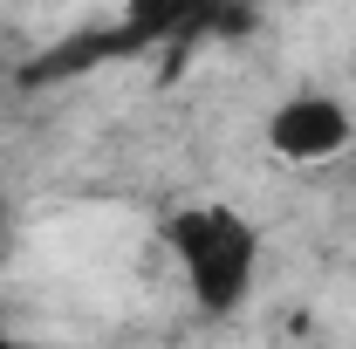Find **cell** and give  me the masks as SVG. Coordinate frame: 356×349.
<instances>
[{
  "mask_svg": "<svg viewBox=\"0 0 356 349\" xmlns=\"http://www.w3.org/2000/svg\"><path fill=\"white\" fill-rule=\"evenodd\" d=\"M0 219H7V192H0Z\"/></svg>",
  "mask_w": 356,
  "mask_h": 349,
  "instance_id": "obj_4",
  "label": "cell"
},
{
  "mask_svg": "<svg viewBox=\"0 0 356 349\" xmlns=\"http://www.w3.org/2000/svg\"><path fill=\"white\" fill-rule=\"evenodd\" d=\"M267 151L288 158V165H322L336 151H350V110L322 89H302L288 103H274L267 117Z\"/></svg>",
  "mask_w": 356,
  "mask_h": 349,
  "instance_id": "obj_2",
  "label": "cell"
},
{
  "mask_svg": "<svg viewBox=\"0 0 356 349\" xmlns=\"http://www.w3.org/2000/svg\"><path fill=\"white\" fill-rule=\"evenodd\" d=\"M165 247L185 267V288L199 315H233L254 295V274H261V233L254 219L233 213V206H178L165 219Z\"/></svg>",
  "mask_w": 356,
  "mask_h": 349,
  "instance_id": "obj_1",
  "label": "cell"
},
{
  "mask_svg": "<svg viewBox=\"0 0 356 349\" xmlns=\"http://www.w3.org/2000/svg\"><path fill=\"white\" fill-rule=\"evenodd\" d=\"M0 349H28V343H14V336H0Z\"/></svg>",
  "mask_w": 356,
  "mask_h": 349,
  "instance_id": "obj_3",
  "label": "cell"
}]
</instances>
